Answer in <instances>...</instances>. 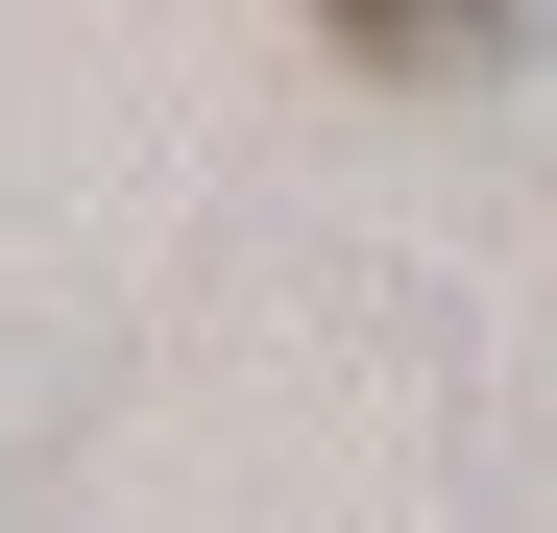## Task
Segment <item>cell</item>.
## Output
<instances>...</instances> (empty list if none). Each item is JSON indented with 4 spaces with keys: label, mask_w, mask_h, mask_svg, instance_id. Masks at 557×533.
<instances>
[{
    "label": "cell",
    "mask_w": 557,
    "mask_h": 533,
    "mask_svg": "<svg viewBox=\"0 0 557 533\" xmlns=\"http://www.w3.org/2000/svg\"><path fill=\"white\" fill-rule=\"evenodd\" d=\"M315 49H363V73H412V98H460V73H509V49H533V0H315Z\"/></svg>",
    "instance_id": "1"
}]
</instances>
